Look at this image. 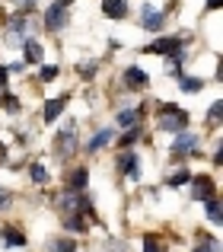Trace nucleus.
Listing matches in <instances>:
<instances>
[{
	"mask_svg": "<svg viewBox=\"0 0 223 252\" xmlns=\"http://www.w3.org/2000/svg\"><path fill=\"white\" fill-rule=\"evenodd\" d=\"M29 176H32V182H35V185H45V182H48V169H45V163H32Z\"/></svg>",
	"mask_w": 223,
	"mask_h": 252,
	"instance_id": "obj_24",
	"label": "nucleus"
},
{
	"mask_svg": "<svg viewBox=\"0 0 223 252\" xmlns=\"http://www.w3.org/2000/svg\"><path fill=\"white\" fill-rule=\"evenodd\" d=\"M220 115H223V99H214V102H211V112H207L211 128H217V125H220Z\"/></svg>",
	"mask_w": 223,
	"mask_h": 252,
	"instance_id": "obj_26",
	"label": "nucleus"
},
{
	"mask_svg": "<svg viewBox=\"0 0 223 252\" xmlns=\"http://www.w3.org/2000/svg\"><path fill=\"white\" fill-rule=\"evenodd\" d=\"M192 252H211V249H207V246H201V243H198V246H195Z\"/></svg>",
	"mask_w": 223,
	"mask_h": 252,
	"instance_id": "obj_36",
	"label": "nucleus"
},
{
	"mask_svg": "<svg viewBox=\"0 0 223 252\" xmlns=\"http://www.w3.org/2000/svg\"><path fill=\"white\" fill-rule=\"evenodd\" d=\"M6 160V147H3V144H0V163H3Z\"/></svg>",
	"mask_w": 223,
	"mask_h": 252,
	"instance_id": "obj_37",
	"label": "nucleus"
},
{
	"mask_svg": "<svg viewBox=\"0 0 223 252\" xmlns=\"http://www.w3.org/2000/svg\"><path fill=\"white\" fill-rule=\"evenodd\" d=\"M57 74H61V67H57V64H45V67L38 70V80H42V83H51V80H57Z\"/></svg>",
	"mask_w": 223,
	"mask_h": 252,
	"instance_id": "obj_27",
	"label": "nucleus"
},
{
	"mask_svg": "<svg viewBox=\"0 0 223 252\" xmlns=\"http://www.w3.org/2000/svg\"><path fill=\"white\" fill-rule=\"evenodd\" d=\"M163 26H166V13L156 10L153 3H143L140 6V29L143 32H160Z\"/></svg>",
	"mask_w": 223,
	"mask_h": 252,
	"instance_id": "obj_7",
	"label": "nucleus"
},
{
	"mask_svg": "<svg viewBox=\"0 0 223 252\" xmlns=\"http://www.w3.org/2000/svg\"><path fill=\"white\" fill-rule=\"evenodd\" d=\"M106 252H131V246L124 240H109L106 243Z\"/></svg>",
	"mask_w": 223,
	"mask_h": 252,
	"instance_id": "obj_29",
	"label": "nucleus"
},
{
	"mask_svg": "<svg viewBox=\"0 0 223 252\" xmlns=\"http://www.w3.org/2000/svg\"><path fill=\"white\" fill-rule=\"evenodd\" d=\"M19 48H23V64H38L42 61V45H38L35 38L26 35L23 42H19Z\"/></svg>",
	"mask_w": 223,
	"mask_h": 252,
	"instance_id": "obj_13",
	"label": "nucleus"
},
{
	"mask_svg": "<svg viewBox=\"0 0 223 252\" xmlns=\"http://www.w3.org/2000/svg\"><path fill=\"white\" fill-rule=\"evenodd\" d=\"M6 74H10V70H6L3 64H0V90H6Z\"/></svg>",
	"mask_w": 223,
	"mask_h": 252,
	"instance_id": "obj_32",
	"label": "nucleus"
},
{
	"mask_svg": "<svg viewBox=\"0 0 223 252\" xmlns=\"http://www.w3.org/2000/svg\"><path fill=\"white\" fill-rule=\"evenodd\" d=\"M188 179H192V172H188V169H175V172H169V176H166V189H185Z\"/></svg>",
	"mask_w": 223,
	"mask_h": 252,
	"instance_id": "obj_21",
	"label": "nucleus"
},
{
	"mask_svg": "<svg viewBox=\"0 0 223 252\" xmlns=\"http://www.w3.org/2000/svg\"><path fill=\"white\" fill-rule=\"evenodd\" d=\"M45 252H77V240L74 236H51L45 243Z\"/></svg>",
	"mask_w": 223,
	"mask_h": 252,
	"instance_id": "obj_17",
	"label": "nucleus"
},
{
	"mask_svg": "<svg viewBox=\"0 0 223 252\" xmlns=\"http://www.w3.org/2000/svg\"><path fill=\"white\" fill-rule=\"evenodd\" d=\"M185 42H188V35H163V38H153L143 48V55H160V58L179 55V51H185Z\"/></svg>",
	"mask_w": 223,
	"mask_h": 252,
	"instance_id": "obj_4",
	"label": "nucleus"
},
{
	"mask_svg": "<svg viewBox=\"0 0 223 252\" xmlns=\"http://www.w3.org/2000/svg\"><path fill=\"white\" fill-rule=\"evenodd\" d=\"M102 16L124 19V16H128V0H102Z\"/></svg>",
	"mask_w": 223,
	"mask_h": 252,
	"instance_id": "obj_16",
	"label": "nucleus"
},
{
	"mask_svg": "<svg viewBox=\"0 0 223 252\" xmlns=\"http://www.w3.org/2000/svg\"><path fill=\"white\" fill-rule=\"evenodd\" d=\"M0 105H3L6 112H13V115H16V112H23V102H19L13 93H3V96H0Z\"/></svg>",
	"mask_w": 223,
	"mask_h": 252,
	"instance_id": "obj_25",
	"label": "nucleus"
},
{
	"mask_svg": "<svg viewBox=\"0 0 223 252\" xmlns=\"http://www.w3.org/2000/svg\"><path fill=\"white\" fill-rule=\"evenodd\" d=\"M140 118H143V109H121L115 115V125L128 131V128H137V125H140Z\"/></svg>",
	"mask_w": 223,
	"mask_h": 252,
	"instance_id": "obj_14",
	"label": "nucleus"
},
{
	"mask_svg": "<svg viewBox=\"0 0 223 252\" xmlns=\"http://www.w3.org/2000/svg\"><path fill=\"white\" fill-rule=\"evenodd\" d=\"M195 150H198V134L185 128V131H179V134H175L169 154H172V160H185V157H192Z\"/></svg>",
	"mask_w": 223,
	"mask_h": 252,
	"instance_id": "obj_5",
	"label": "nucleus"
},
{
	"mask_svg": "<svg viewBox=\"0 0 223 252\" xmlns=\"http://www.w3.org/2000/svg\"><path fill=\"white\" fill-rule=\"evenodd\" d=\"M70 6H74V0H55V3H48V10H45V29H48V32L67 29Z\"/></svg>",
	"mask_w": 223,
	"mask_h": 252,
	"instance_id": "obj_3",
	"label": "nucleus"
},
{
	"mask_svg": "<svg viewBox=\"0 0 223 252\" xmlns=\"http://www.w3.org/2000/svg\"><path fill=\"white\" fill-rule=\"evenodd\" d=\"M64 227L74 233H86V217L83 214H64Z\"/></svg>",
	"mask_w": 223,
	"mask_h": 252,
	"instance_id": "obj_23",
	"label": "nucleus"
},
{
	"mask_svg": "<svg viewBox=\"0 0 223 252\" xmlns=\"http://www.w3.org/2000/svg\"><path fill=\"white\" fill-rule=\"evenodd\" d=\"M156 128L169 131V134H179V131L188 128V112L179 109V105H172V102H163L160 115H156Z\"/></svg>",
	"mask_w": 223,
	"mask_h": 252,
	"instance_id": "obj_1",
	"label": "nucleus"
},
{
	"mask_svg": "<svg viewBox=\"0 0 223 252\" xmlns=\"http://www.w3.org/2000/svg\"><path fill=\"white\" fill-rule=\"evenodd\" d=\"M223 6V0H207V10H220Z\"/></svg>",
	"mask_w": 223,
	"mask_h": 252,
	"instance_id": "obj_35",
	"label": "nucleus"
},
{
	"mask_svg": "<svg viewBox=\"0 0 223 252\" xmlns=\"http://www.w3.org/2000/svg\"><path fill=\"white\" fill-rule=\"evenodd\" d=\"M86 179H89L86 166H77V169L67 176V191H86Z\"/></svg>",
	"mask_w": 223,
	"mask_h": 252,
	"instance_id": "obj_18",
	"label": "nucleus"
},
{
	"mask_svg": "<svg viewBox=\"0 0 223 252\" xmlns=\"http://www.w3.org/2000/svg\"><path fill=\"white\" fill-rule=\"evenodd\" d=\"M121 83H124V90H147V86H150V74L143 67H137V64H131V67H124Z\"/></svg>",
	"mask_w": 223,
	"mask_h": 252,
	"instance_id": "obj_9",
	"label": "nucleus"
},
{
	"mask_svg": "<svg viewBox=\"0 0 223 252\" xmlns=\"http://www.w3.org/2000/svg\"><path fill=\"white\" fill-rule=\"evenodd\" d=\"M6 204H10V195H6V191L0 189V211H6Z\"/></svg>",
	"mask_w": 223,
	"mask_h": 252,
	"instance_id": "obj_33",
	"label": "nucleus"
},
{
	"mask_svg": "<svg viewBox=\"0 0 223 252\" xmlns=\"http://www.w3.org/2000/svg\"><path fill=\"white\" fill-rule=\"evenodd\" d=\"M77 141H80L77 118H67V122L61 125V131L55 134V157H57V160H70V154L77 150Z\"/></svg>",
	"mask_w": 223,
	"mask_h": 252,
	"instance_id": "obj_2",
	"label": "nucleus"
},
{
	"mask_svg": "<svg viewBox=\"0 0 223 252\" xmlns=\"http://www.w3.org/2000/svg\"><path fill=\"white\" fill-rule=\"evenodd\" d=\"M143 252H163L160 240H156V236H143Z\"/></svg>",
	"mask_w": 223,
	"mask_h": 252,
	"instance_id": "obj_30",
	"label": "nucleus"
},
{
	"mask_svg": "<svg viewBox=\"0 0 223 252\" xmlns=\"http://www.w3.org/2000/svg\"><path fill=\"white\" fill-rule=\"evenodd\" d=\"M96 67H99V61H86V64H80V74L86 77V80H93V74H96Z\"/></svg>",
	"mask_w": 223,
	"mask_h": 252,
	"instance_id": "obj_31",
	"label": "nucleus"
},
{
	"mask_svg": "<svg viewBox=\"0 0 223 252\" xmlns=\"http://www.w3.org/2000/svg\"><path fill=\"white\" fill-rule=\"evenodd\" d=\"M118 172H121V176H128L131 182H137V179H140V157H137L131 147L118 154Z\"/></svg>",
	"mask_w": 223,
	"mask_h": 252,
	"instance_id": "obj_8",
	"label": "nucleus"
},
{
	"mask_svg": "<svg viewBox=\"0 0 223 252\" xmlns=\"http://www.w3.org/2000/svg\"><path fill=\"white\" fill-rule=\"evenodd\" d=\"M175 83H179L182 93H201L204 90V80H201V77H192V74H179Z\"/></svg>",
	"mask_w": 223,
	"mask_h": 252,
	"instance_id": "obj_19",
	"label": "nucleus"
},
{
	"mask_svg": "<svg viewBox=\"0 0 223 252\" xmlns=\"http://www.w3.org/2000/svg\"><path fill=\"white\" fill-rule=\"evenodd\" d=\"M26 32H29V19H26V13H16V16H10V23H6L3 42L13 45V48H19V42L26 38Z\"/></svg>",
	"mask_w": 223,
	"mask_h": 252,
	"instance_id": "obj_6",
	"label": "nucleus"
},
{
	"mask_svg": "<svg viewBox=\"0 0 223 252\" xmlns=\"http://www.w3.org/2000/svg\"><path fill=\"white\" fill-rule=\"evenodd\" d=\"M0 243H3L6 249H26V233L16 227H3L0 230Z\"/></svg>",
	"mask_w": 223,
	"mask_h": 252,
	"instance_id": "obj_12",
	"label": "nucleus"
},
{
	"mask_svg": "<svg viewBox=\"0 0 223 252\" xmlns=\"http://www.w3.org/2000/svg\"><path fill=\"white\" fill-rule=\"evenodd\" d=\"M67 109V96H55V99H48V102H45V109H42V118L45 122H55L57 115H61V112Z\"/></svg>",
	"mask_w": 223,
	"mask_h": 252,
	"instance_id": "obj_15",
	"label": "nucleus"
},
{
	"mask_svg": "<svg viewBox=\"0 0 223 252\" xmlns=\"http://www.w3.org/2000/svg\"><path fill=\"white\" fill-rule=\"evenodd\" d=\"M188 185H192V198L195 201H207V198H214V191H217V185H214L211 176H192Z\"/></svg>",
	"mask_w": 223,
	"mask_h": 252,
	"instance_id": "obj_10",
	"label": "nucleus"
},
{
	"mask_svg": "<svg viewBox=\"0 0 223 252\" xmlns=\"http://www.w3.org/2000/svg\"><path fill=\"white\" fill-rule=\"evenodd\" d=\"M204 204H207V220L217 227V223H220V201H217V198H207Z\"/></svg>",
	"mask_w": 223,
	"mask_h": 252,
	"instance_id": "obj_28",
	"label": "nucleus"
},
{
	"mask_svg": "<svg viewBox=\"0 0 223 252\" xmlns=\"http://www.w3.org/2000/svg\"><path fill=\"white\" fill-rule=\"evenodd\" d=\"M112 141H115V128H99L93 137H89V144H86V154H99V150H106Z\"/></svg>",
	"mask_w": 223,
	"mask_h": 252,
	"instance_id": "obj_11",
	"label": "nucleus"
},
{
	"mask_svg": "<svg viewBox=\"0 0 223 252\" xmlns=\"http://www.w3.org/2000/svg\"><path fill=\"white\" fill-rule=\"evenodd\" d=\"M140 137H143V128H140V125H137V128H128L121 137H118V147H121V150H128L131 144H137Z\"/></svg>",
	"mask_w": 223,
	"mask_h": 252,
	"instance_id": "obj_22",
	"label": "nucleus"
},
{
	"mask_svg": "<svg viewBox=\"0 0 223 252\" xmlns=\"http://www.w3.org/2000/svg\"><path fill=\"white\" fill-rule=\"evenodd\" d=\"M185 51H179V55H169L166 58V74L169 77H172V80H175V77H179V74H185V70H182V64H185Z\"/></svg>",
	"mask_w": 223,
	"mask_h": 252,
	"instance_id": "obj_20",
	"label": "nucleus"
},
{
	"mask_svg": "<svg viewBox=\"0 0 223 252\" xmlns=\"http://www.w3.org/2000/svg\"><path fill=\"white\" fill-rule=\"evenodd\" d=\"M13 3H16V6H26V10H29V6H35V0H13Z\"/></svg>",
	"mask_w": 223,
	"mask_h": 252,
	"instance_id": "obj_34",
	"label": "nucleus"
}]
</instances>
